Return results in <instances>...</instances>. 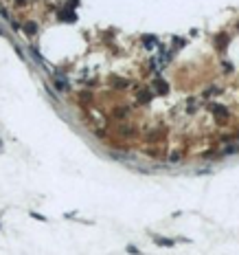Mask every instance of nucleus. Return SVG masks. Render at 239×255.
Masks as SVG:
<instances>
[{"mask_svg": "<svg viewBox=\"0 0 239 255\" xmlns=\"http://www.w3.org/2000/svg\"><path fill=\"white\" fill-rule=\"evenodd\" d=\"M53 79H55V84H57V88H59V90H61V92H64V90H66V88H68V84H66V81H64V79H61V77H59V75H53Z\"/></svg>", "mask_w": 239, "mask_h": 255, "instance_id": "obj_1", "label": "nucleus"}, {"mask_svg": "<svg viewBox=\"0 0 239 255\" xmlns=\"http://www.w3.org/2000/svg\"><path fill=\"white\" fill-rule=\"evenodd\" d=\"M156 242H158V244H162V246H173V242L171 240H164V238H154Z\"/></svg>", "mask_w": 239, "mask_h": 255, "instance_id": "obj_2", "label": "nucleus"}, {"mask_svg": "<svg viewBox=\"0 0 239 255\" xmlns=\"http://www.w3.org/2000/svg\"><path fill=\"white\" fill-rule=\"evenodd\" d=\"M127 253H130V255H138V253H140V251H138V249H136V246H134V244H130V246H127Z\"/></svg>", "mask_w": 239, "mask_h": 255, "instance_id": "obj_3", "label": "nucleus"}, {"mask_svg": "<svg viewBox=\"0 0 239 255\" xmlns=\"http://www.w3.org/2000/svg\"><path fill=\"white\" fill-rule=\"evenodd\" d=\"M26 33H35V26L33 24H26Z\"/></svg>", "mask_w": 239, "mask_h": 255, "instance_id": "obj_4", "label": "nucleus"}]
</instances>
